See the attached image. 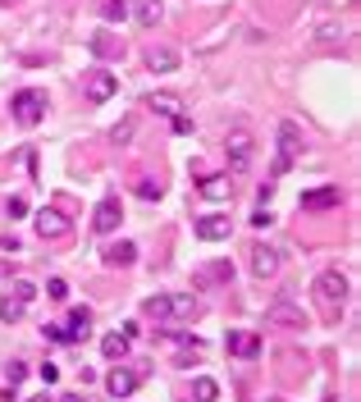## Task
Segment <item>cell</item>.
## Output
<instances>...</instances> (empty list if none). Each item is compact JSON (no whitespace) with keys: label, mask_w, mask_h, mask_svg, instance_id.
<instances>
[{"label":"cell","mask_w":361,"mask_h":402,"mask_svg":"<svg viewBox=\"0 0 361 402\" xmlns=\"http://www.w3.org/2000/svg\"><path fill=\"white\" fill-rule=\"evenodd\" d=\"M10 110H14V119H19L23 128H37V124H42V115H46V92H37V87L14 92Z\"/></svg>","instance_id":"obj_1"},{"label":"cell","mask_w":361,"mask_h":402,"mask_svg":"<svg viewBox=\"0 0 361 402\" xmlns=\"http://www.w3.org/2000/svg\"><path fill=\"white\" fill-rule=\"evenodd\" d=\"M224 156H229V169L233 174H242L247 165H252V156H256V137L247 128H233L229 137H224Z\"/></svg>","instance_id":"obj_2"},{"label":"cell","mask_w":361,"mask_h":402,"mask_svg":"<svg viewBox=\"0 0 361 402\" xmlns=\"http://www.w3.org/2000/svg\"><path fill=\"white\" fill-rule=\"evenodd\" d=\"M297 151H302V128H297L293 119H284L279 124V160H274V174H288Z\"/></svg>","instance_id":"obj_3"},{"label":"cell","mask_w":361,"mask_h":402,"mask_svg":"<svg viewBox=\"0 0 361 402\" xmlns=\"http://www.w3.org/2000/svg\"><path fill=\"white\" fill-rule=\"evenodd\" d=\"M37 297V288L33 283H14V293L10 297H0V320H5V325H14V320H23V311H28V302H33Z\"/></svg>","instance_id":"obj_4"},{"label":"cell","mask_w":361,"mask_h":402,"mask_svg":"<svg viewBox=\"0 0 361 402\" xmlns=\"http://www.w3.org/2000/svg\"><path fill=\"white\" fill-rule=\"evenodd\" d=\"M115 92H119V78H115V74H106V69H92V74H87V101H92V106L110 101Z\"/></svg>","instance_id":"obj_5"},{"label":"cell","mask_w":361,"mask_h":402,"mask_svg":"<svg viewBox=\"0 0 361 402\" xmlns=\"http://www.w3.org/2000/svg\"><path fill=\"white\" fill-rule=\"evenodd\" d=\"M265 325H284V329H307V315L297 311V306H288V302H274L270 311H265Z\"/></svg>","instance_id":"obj_6"},{"label":"cell","mask_w":361,"mask_h":402,"mask_svg":"<svg viewBox=\"0 0 361 402\" xmlns=\"http://www.w3.org/2000/svg\"><path fill=\"white\" fill-rule=\"evenodd\" d=\"M316 293H320V302L334 306V302H343V297H348V279H343L339 270H325V274L316 279Z\"/></svg>","instance_id":"obj_7"},{"label":"cell","mask_w":361,"mask_h":402,"mask_svg":"<svg viewBox=\"0 0 361 402\" xmlns=\"http://www.w3.org/2000/svg\"><path fill=\"white\" fill-rule=\"evenodd\" d=\"M142 110H156L160 119H174V115H183V101L174 92H151V97H142Z\"/></svg>","instance_id":"obj_8"},{"label":"cell","mask_w":361,"mask_h":402,"mask_svg":"<svg viewBox=\"0 0 361 402\" xmlns=\"http://www.w3.org/2000/svg\"><path fill=\"white\" fill-rule=\"evenodd\" d=\"M119 219H124L119 201H115V196H106V201L96 206V215H92V228H96V233H115V228H119Z\"/></svg>","instance_id":"obj_9"},{"label":"cell","mask_w":361,"mask_h":402,"mask_svg":"<svg viewBox=\"0 0 361 402\" xmlns=\"http://www.w3.org/2000/svg\"><path fill=\"white\" fill-rule=\"evenodd\" d=\"M229 279H233V265H229V261H215V265H206V270L192 274V288H201V293H206V288H215V283H229Z\"/></svg>","instance_id":"obj_10"},{"label":"cell","mask_w":361,"mask_h":402,"mask_svg":"<svg viewBox=\"0 0 361 402\" xmlns=\"http://www.w3.org/2000/svg\"><path fill=\"white\" fill-rule=\"evenodd\" d=\"M197 238L201 242H224L229 238V219L224 215H201L197 219Z\"/></svg>","instance_id":"obj_11"},{"label":"cell","mask_w":361,"mask_h":402,"mask_svg":"<svg viewBox=\"0 0 361 402\" xmlns=\"http://www.w3.org/2000/svg\"><path fill=\"white\" fill-rule=\"evenodd\" d=\"M197 192L206 196V201H229L233 183H229V174H210V178H201V183H197Z\"/></svg>","instance_id":"obj_12"},{"label":"cell","mask_w":361,"mask_h":402,"mask_svg":"<svg viewBox=\"0 0 361 402\" xmlns=\"http://www.w3.org/2000/svg\"><path fill=\"white\" fill-rule=\"evenodd\" d=\"M37 233H42V238H69V219L60 215V210H42V215H37Z\"/></svg>","instance_id":"obj_13"},{"label":"cell","mask_w":361,"mask_h":402,"mask_svg":"<svg viewBox=\"0 0 361 402\" xmlns=\"http://www.w3.org/2000/svg\"><path fill=\"white\" fill-rule=\"evenodd\" d=\"M146 69H151V74H174V69H178V51H169V46H151V51H146Z\"/></svg>","instance_id":"obj_14"},{"label":"cell","mask_w":361,"mask_h":402,"mask_svg":"<svg viewBox=\"0 0 361 402\" xmlns=\"http://www.w3.org/2000/svg\"><path fill=\"white\" fill-rule=\"evenodd\" d=\"M252 274H256V279H270V274H279V256H274L270 247H252Z\"/></svg>","instance_id":"obj_15"},{"label":"cell","mask_w":361,"mask_h":402,"mask_svg":"<svg viewBox=\"0 0 361 402\" xmlns=\"http://www.w3.org/2000/svg\"><path fill=\"white\" fill-rule=\"evenodd\" d=\"M339 206V187H316V192H302V210H329Z\"/></svg>","instance_id":"obj_16"},{"label":"cell","mask_w":361,"mask_h":402,"mask_svg":"<svg viewBox=\"0 0 361 402\" xmlns=\"http://www.w3.org/2000/svg\"><path fill=\"white\" fill-rule=\"evenodd\" d=\"M106 389H110V398H128V393L137 389V375H133V370H110Z\"/></svg>","instance_id":"obj_17"},{"label":"cell","mask_w":361,"mask_h":402,"mask_svg":"<svg viewBox=\"0 0 361 402\" xmlns=\"http://www.w3.org/2000/svg\"><path fill=\"white\" fill-rule=\"evenodd\" d=\"M69 334H74V343H83V338H87L92 334V311H87V306H74V311H69Z\"/></svg>","instance_id":"obj_18"},{"label":"cell","mask_w":361,"mask_h":402,"mask_svg":"<svg viewBox=\"0 0 361 402\" xmlns=\"http://www.w3.org/2000/svg\"><path fill=\"white\" fill-rule=\"evenodd\" d=\"M137 261V247L133 242H115V247H106V265H115V270H124V265Z\"/></svg>","instance_id":"obj_19"},{"label":"cell","mask_w":361,"mask_h":402,"mask_svg":"<svg viewBox=\"0 0 361 402\" xmlns=\"http://www.w3.org/2000/svg\"><path fill=\"white\" fill-rule=\"evenodd\" d=\"M229 352L233 357H256L261 343H256V334H229Z\"/></svg>","instance_id":"obj_20"},{"label":"cell","mask_w":361,"mask_h":402,"mask_svg":"<svg viewBox=\"0 0 361 402\" xmlns=\"http://www.w3.org/2000/svg\"><path fill=\"white\" fill-rule=\"evenodd\" d=\"M133 19L142 23V28H156V19H160V0H137V5H133Z\"/></svg>","instance_id":"obj_21"},{"label":"cell","mask_w":361,"mask_h":402,"mask_svg":"<svg viewBox=\"0 0 361 402\" xmlns=\"http://www.w3.org/2000/svg\"><path fill=\"white\" fill-rule=\"evenodd\" d=\"M128 343H133L128 334H106V338H101V352H106L110 361H119L124 352H128Z\"/></svg>","instance_id":"obj_22"},{"label":"cell","mask_w":361,"mask_h":402,"mask_svg":"<svg viewBox=\"0 0 361 402\" xmlns=\"http://www.w3.org/2000/svg\"><path fill=\"white\" fill-rule=\"evenodd\" d=\"M92 51L101 60H124V42H115V37H92Z\"/></svg>","instance_id":"obj_23"},{"label":"cell","mask_w":361,"mask_h":402,"mask_svg":"<svg viewBox=\"0 0 361 402\" xmlns=\"http://www.w3.org/2000/svg\"><path fill=\"white\" fill-rule=\"evenodd\" d=\"M192 398H197V402H215V398H219V384H215V380H206V375H201V380L192 384Z\"/></svg>","instance_id":"obj_24"},{"label":"cell","mask_w":361,"mask_h":402,"mask_svg":"<svg viewBox=\"0 0 361 402\" xmlns=\"http://www.w3.org/2000/svg\"><path fill=\"white\" fill-rule=\"evenodd\" d=\"M169 315H178V320H192V315H197V302H192V297H169Z\"/></svg>","instance_id":"obj_25"},{"label":"cell","mask_w":361,"mask_h":402,"mask_svg":"<svg viewBox=\"0 0 361 402\" xmlns=\"http://www.w3.org/2000/svg\"><path fill=\"white\" fill-rule=\"evenodd\" d=\"M142 311L151 315V320H165V315H169V297H146Z\"/></svg>","instance_id":"obj_26"},{"label":"cell","mask_w":361,"mask_h":402,"mask_svg":"<svg viewBox=\"0 0 361 402\" xmlns=\"http://www.w3.org/2000/svg\"><path fill=\"white\" fill-rule=\"evenodd\" d=\"M5 380H10V389H19V384L28 380V366H23V361H10V366H5Z\"/></svg>","instance_id":"obj_27"},{"label":"cell","mask_w":361,"mask_h":402,"mask_svg":"<svg viewBox=\"0 0 361 402\" xmlns=\"http://www.w3.org/2000/svg\"><path fill=\"white\" fill-rule=\"evenodd\" d=\"M42 334H46V338H51V343H65V348H69V343H74V334H69V329H65V325H46V329H42Z\"/></svg>","instance_id":"obj_28"},{"label":"cell","mask_w":361,"mask_h":402,"mask_svg":"<svg viewBox=\"0 0 361 402\" xmlns=\"http://www.w3.org/2000/svg\"><path fill=\"white\" fill-rule=\"evenodd\" d=\"M137 196H142V201H156V196H160V183H156V178H137Z\"/></svg>","instance_id":"obj_29"},{"label":"cell","mask_w":361,"mask_h":402,"mask_svg":"<svg viewBox=\"0 0 361 402\" xmlns=\"http://www.w3.org/2000/svg\"><path fill=\"white\" fill-rule=\"evenodd\" d=\"M46 297H51V302H65V297H69V283H65V279H51V283H46Z\"/></svg>","instance_id":"obj_30"},{"label":"cell","mask_w":361,"mask_h":402,"mask_svg":"<svg viewBox=\"0 0 361 402\" xmlns=\"http://www.w3.org/2000/svg\"><path fill=\"white\" fill-rule=\"evenodd\" d=\"M101 14H106L110 23H119L124 14H128V5H124V0H106V10H101Z\"/></svg>","instance_id":"obj_31"},{"label":"cell","mask_w":361,"mask_h":402,"mask_svg":"<svg viewBox=\"0 0 361 402\" xmlns=\"http://www.w3.org/2000/svg\"><path fill=\"white\" fill-rule=\"evenodd\" d=\"M169 128H174V133H192V119H187V115H174V119H169Z\"/></svg>","instance_id":"obj_32"},{"label":"cell","mask_w":361,"mask_h":402,"mask_svg":"<svg viewBox=\"0 0 361 402\" xmlns=\"http://www.w3.org/2000/svg\"><path fill=\"white\" fill-rule=\"evenodd\" d=\"M55 380H60V366H51V361H46V366H42V384H55Z\"/></svg>","instance_id":"obj_33"},{"label":"cell","mask_w":361,"mask_h":402,"mask_svg":"<svg viewBox=\"0 0 361 402\" xmlns=\"http://www.w3.org/2000/svg\"><path fill=\"white\" fill-rule=\"evenodd\" d=\"M10 215H28V201H23V196H10Z\"/></svg>","instance_id":"obj_34"},{"label":"cell","mask_w":361,"mask_h":402,"mask_svg":"<svg viewBox=\"0 0 361 402\" xmlns=\"http://www.w3.org/2000/svg\"><path fill=\"white\" fill-rule=\"evenodd\" d=\"M133 137V119L128 124H119V128H115V142H128Z\"/></svg>","instance_id":"obj_35"},{"label":"cell","mask_w":361,"mask_h":402,"mask_svg":"<svg viewBox=\"0 0 361 402\" xmlns=\"http://www.w3.org/2000/svg\"><path fill=\"white\" fill-rule=\"evenodd\" d=\"M60 402H83V398H74V393H69V398H60Z\"/></svg>","instance_id":"obj_36"},{"label":"cell","mask_w":361,"mask_h":402,"mask_svg":"<svg viewBox=\"0 0 361 402\" xmlns=\"http://www.w3.org/2000/svg\"><path fill=\"white\" fill-rule=\"evenodd\" d=\"M33 402H51V398H46V393H42V398H33Z\"/></svg>","instance_id":"obj_37"}]
</instances>
